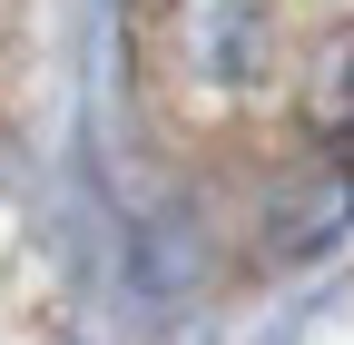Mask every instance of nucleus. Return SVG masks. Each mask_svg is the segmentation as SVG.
Listing matches in <instances>:
<instances>
[{"instance_id":"1","label":"nucleus","mask_w":354,"mask_h":345,"mask_svg":"<svg viewBox=\"0 0 354 345\" xmlns=\"http://www.w3.org/2000/svg\"><path fill=\"white\" fill-rule=\"evenodd\" d=\"M187 50L207 79H246L256 69V0H187Z\"/></svg>"},{"instance_id":"2","label":"nucleus","mask_w":354,"mask_h":345,"mask_svg":"<svg viewBox=\"0 0 354 345\" xmlns=\"http://www.w3.org/2000/svg\"><path fill=\"white\" fill-rule=\"evenodd\" d=\"M305 128L315 139H354V30H335L315 69H305Z\"/></svg>"},{"instance_id":"3","label":"nucleus","mask_w":354,"mask_h":345,"mask_svg":"<svg viewBox=\"0 0 354 345\" xmlns=\"http://www.w3.org/2000/svg\"><path fill=\"white\" fill-rule=\"evenodd\" d=\"M344 218H354V168H325V178H315V188H305V197L286 207V227H276V247L295 256V247H315V237H335Z\"/></svg>"}]
</instances>
